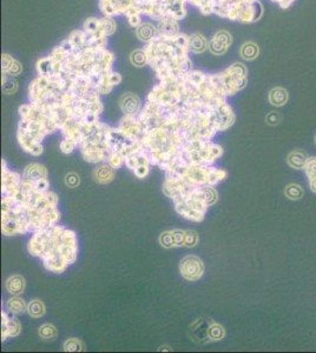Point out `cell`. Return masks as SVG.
<instances>
[{
  "mask_svg": "<svg viewBox=\"0 0 316 353\" xmlns=\"http://www.w3.org/2000/svg\"><path fill=\"white\" fill-rule=\"evenodd\" d=\"M6 311L11 315H21L27 311V304L19 296H12L6 301Z\"/></svg>",
  "mask_w": 316,
  "mask_h": 353,
  "instance_id": "obj_10",
  "label": "cell"
},
{
  "mask_svg": "<svg viewBox=\"0 0 316 353\" xmlns=\"http://www.w3.org/2000/svg\"><path fill=\"white\" fill-rule=\"evenodd\" d=\"M308 160V157L300 151H293L288 155L287 161L293 169L295 170H303L306 166V162Z\"/></svg>",
  "mask_w": 316,
  "mask_h": 353,
  "instance_id": "obj_14",
  "label": "cell"
},
{
  "mask_svg": "<svg viewBox=\"0 0 316 353\" xmlns=\"http://www.w3.org/2000/svg\"><path fill=\"white\" fill-rule=\"evenodd\" d=\"M49 187H50V184H49V180H47V178L36 180V190H37L38 192H41V193L47 192L49 191Z\"/></svg>",
  "mask_w": 316,
  "mask_h": 353,
  "instance_id": "obj_28",
  "label": "cell"
},
{
  "mask_svg": "<svg viewBox=\"0 0 316 353\" xmlns=\"http://www.w3.org/2000/svg\"><path fill=\"white\" fill-rule=\"evenodd\" d=\"M5 286H6L7 292L10 294H12V296H19V294L24 292L26 282H25L24 277L19 276V274H15V276H11L6 280Z\"/></svg>",
  "mask_w": 316,
  "mask_h": 353,
  "instance_id": "obj_9",
  "label": "cell"
},
{
  "mask_svg": "<svg viewBox=\"0 0 316 353\" xmlns=\"http://www.w3.org/2000/svg\"><path fill=\"white\" fill-rule=\"evenodd\" d=\"M26 312L29 313V316L32 317V318H41L46 312L45 305H44L43 301L39 300V299H33V300H31L29 304H27Z\"/></svg>",
  "mask_w": 316,
  "mask_h": 353,
  "instance_id": "obj_15",
  "label": "cell"
},
{
  "mask_svg": "<svg viewBox=\"0 0 316 353\" xmlns=\"http://www.w3.org/2000/svg\"><path fill=\"white\" fill-rule=\"evenodd\" d=\"M315 144H316V136H315Z\"/></svg>",
  "mask_w": 316,
  "mask_h": 353,
  "instance_id": "obj_30",
  "label": "cell"
},
{
  "mask_svg": "<svg viewBox=\"0 0 316 353\" xmlns=\"http://www.w3.org/2000/svg\"><path fill=\"white\" fill-rule=\"evenodd\" d=\"M198 243V235L195 231H186V247H195Z\"/></svg>",
  "mask_w": 316,
  "mask_h": 353,
  "instance_id": "obj_27",
  "label": "cell"
},
{
  "mask_svg": "<svg viewBox=\"0 0 316 353\" xmlns=\"http://www.w3.org/2000/svg\"><path fill=\"white\" fill-rule=\"evenodd\" d=\"M270 116L273 117V119H267L268 122H269L270 124H278L279 120V117L278 116V114H275V112H271Z\"/></svg>",
  "mask_w": 316,
  "mask_h": 353,
  "instance_id": "obj_29",
  "label": "cell"
},
{
  "mask_svg": "<svg viewBox=\"0 0 316 353\" xmlns=\"http://www.w3.org/2000/svg\"><path fill=\"white\" fill-rule=\"evenodd\" d=\"M241 54L244 59L253 60V59H255L257 57V54H259V47H257V45H255L254 43L244 44L242 46Z\"/></svg>",
  "mask_w": 316,
  "mask_h": 353,
  "instance_id": "obj_19",
  "label": "cell"
},
{
  "mask_svg": "<svg viewBox=\"0 0 316 353\" xmlns=\"http://www.w3.org/2000/svg\"><path fill=\"white\" fill-rule=\"evenodd\" d=\"M65 184H66V186L71 187V189H75V187L79 186V184H80L79 176L75 175V173H74V172L69 173V175H66V176H65Z\"/></svg>",
  "mask_w": 316,
  "mask_h": 353,
  "instance_id": "obj_24",
  "label": "cell"
},
{
  "mask_svg": "<svg viewBox=\"0 0 316 353\" xmlns=\"http://www.w3.org/2000/svg\"><path fill=\"white\" fill-rule=\"evenodd\" d=\"M158 240H159V244H161L163 247L172 248V239H171V233H170V231H166V232H163V233H161Z\"/></svg>",
  "mask_w": 316,
  "mask_h": 353,
  "instance_id": "obj_25",
  "label": "cell"
},
{
  "mask_svg": "<svg viewBox=\"0 0 316 353\" xmlns=\"http://www.w3.org/2000/svg\"><path fill=\"white\" fill-rule=\"evenodd\" d=\"M106 162L114 170L121 169L123 165H125V158L119 152H111L110 156L106 159Z\"/></svg>",
  "mask_w": 316,
  "mask_h": 353,
  "instance_id": "obj_20",
  "label": "cell"
},
{
  "mask_svg": "<svg viewBox=\"0 0 316 353\" xmlns=\"http://www.w3.org/2000/svg\"><path fill=\"white\" fill-rule=\"evenodd\" d=\"M225 335V331L220 324L216 323H211L210 327L208 329V337L210 338V340L212 341H217V340H222Z\"/></svg>",
  "mask_w": 316,
  "mask_h": 353,
  "instance_id": "obj_18",
  "label": "cell"
},
{
  "mask_svg": "<svg viewBox=\"0 0 316 353\" xmlns=\"http://www.w3.org/2000/svg\"><path fill=\"white\" fill-rule=\"evenodd\" d=\"M288 98H289V94H288V91L283 88H274L270 91L269 93V102L273 106H276V107H279V106L286 105L288 102Z\"/></svg>",
  "mask_w": 316,
  "mask_h": 353,
  "instance_id": "obj_12",
  "label": "cell"
},
{
  "mask_svg": "<svg viewBox=\"0 0 316 353\" xmlns=\"http://www.w3.org/2000/svg\"><path fill=\"white\" fill-rule=\"evenodd\" d=\"M173 204H175L176 212H177L180 215H182L183 218H186V219L195 221V223H201V221H203L204 217H205V213H204V212L190 209V207L186 206V204L181 203V201H175Z\"/></svg>",
  "mask_w": 316,
  "mask_h": 353,
  "instance_id": "obj_5",
  "label": "cell"
},
{
  "mask_svg": "<svg viewBox=\"0 0 316 353\" xmlns=\"http://www.w3.org/2000/svg\"><path fill=\"white\" fill-rule=\"evenodd\" d=\"M121 107L127 116H137L142 111L138 98L130 93L122 98Z\"/></svg>",
  "mask_w": 316,
  "mask_h": 353,
  "instance_id": "obj_6",
  "label": "cell"
},
{
  "mask_svg": "<svg viewBox=\"0 0 316 353\" xmlns=\"http://www.w3.org/2000/svg\"><path fill=\"white\" fill-rule=\"evenodd\" d=\"M21 332V324L15 315L7 311L1 312V339L2 341L10 337H17Z\"/></svg>",
  "mask_w": 316,
  "mask_h": 353,
  "instance_id": "obj_3",
  "label": "cell"
},
{
  "mask_svg": "<svg viewBox=\"0 0 316 353\" xmlns=\"http://www.w3.org/2000/svg\"><path fill=\"white\" fill-rule=\"evenodd\" d=\"M59 147H60L61 152L65 153V155H70V153L74 152V151L75 150V147H78V144L75 141H74V140L64 138L63 141L60 142Z\"/></svg>",
  "mask_w": 316,
  "mask_h": 353,
  "instance_id": "obj_23",
  "label": "cell"
},
{
  "mask_svg": "<svg viewBox=\"0 0 316 353\" xmlns=\"http://www.w3.org/2000/svg\"><path fill=\"white\" fill-rule=\"evenodd\" d=\"M180 272L184 279L189 282H197L204 273V264L198 257L188 256L180 264Z\"/></svg>",
  "mask_w": 316,
  "mask_h": 353,
  "instance_id": "obj_1",
  "label": "cell"
},
{
  "mask_svg": "<svg viewBox=\"0 0 316 353\" xmlns=\"http://www.w3.org/2000/svg\"><path fill=\"white\" fill-rule=\"evenodd\" d=\"M284 194H286L289 199H292V200H298V199L303 197L304 192L300 185L290 184L288 185L286 190H284Z\"/></svg>",
  "mask_w": 316,
  "mask_h": 353,
  "instance_id": "obj_17",
  "label": "cell"
},
{
  "mask_svg": "<svg viewBox=\"0 0 316 353\" xmlns=\"http://www.w3.org/2000/svg\"><path fill=\"white\" fill-rule=\"evenodd\" d=\"M114 169L110 166L109 164L100 165L93 171V178L97 183L99 184H109L114 179Z\"/></svg>",
  "mask_w": 316,
  "mask_h": 353,
  "instance_id": "obj_8",
  "label": "cell"
},
{
  "mask_svg": "<svg viewBox=\"0 0 316 353\" xmlns=\"http://www.w3.org/2000/svg\"><path fill=\"white\" fill-rule=\"evenodd\" d=\"M39 337L44 340H53L56 337H57L58 332L57 329H56L55 325L52 324H44L39 327Z\"/></svg>",
  "mask_w": 316,
  "mask_h": 353,
  "instance_id": "obj_16",
  "label": "cell"
},
{
  "mask_svg": "<svg viewBox=\"0 0 316 353\" xmlns=\"http://www.w3.org/2000/svg\"><path fill=\"white\" fill-rule=\"evenodd\" d=\"M150 166L151 165H139V166H137L133 169V173H135V176H137L138 179H144L147 178L148 175H149L150 172Z\"/></svg>",
  "mask_w": 316,
  "mask_h": 353,
  "instance_id": "obj_26",
  "label": "cell"
},
{
  "mask_svg": "<svg viewBox=\"0 0 316 353\" xmlns=\"http://www.w3.org/2000/svg\"><path fill=\"white\" fill-rule=\"evenodd\" d=\"M23 180V176L15 171L8 170L5 160L1 161V192L4 195L11 194L16 191Z\"/></svg>",
  "mask_w": 316,
  "mask_h": 353,
  "instance_id": "obj_2",
  "label": "cell"
},
{
  "mask_svg": "<svg viewBox=\"0 0 316 353\" xmlns=\"http://www.w3.org/2000/svg\"><path fill=\"white\" fill-rule=\"evenodd\" d=\"M23 178L31 179V180H39V179L47 178V170L45 166L40 164H30L24 169Z\"/></svg>",
  "mask_w": 316,
  "mask_h": 353,
  "instance_id": "obj_7",
  "label": "cell"
},
{
  "mask_svg": "<svg viewBox=\"0 0 316 353\" xmlns=\"http://www.w3.org/2000/svg\"><path fill=\"white\" fill-rule=\"evenodd\" d=\"M303 170L306 172L307 178H308L310 190L316 193V157H310V158H308Z\"/></svg>",
  "mask_w": 316,
  "mask_h": 353,
  "instance_id": "obj_13",
  "label": "cell"
},
{
  "mask_svg": "<svg viewBox=\"0 0 316 353\" xmlns=\"http://www.w3.org/2000/svg\"><path fill=\"white\" fill-rule=\"evenodd\" d=\"M63 349L65 352H78V351H83L84 345L79 339L70 338L64 343Z\"/></svg>",
  "mask_w": 316,
  "mask_h": 353,
  "instance_id": "obj_21",
  "label": "cell"
},
{
  "mask_svg": "<svg viewBox=\"0 0 316 353\" xmlns=\"http://www.w3.org/2000/svg\"><path fill=\"white\" fill-rule=\"evenodd\" d=\"M170 233H171L172 247H181V246H186V231L173 229V231H170Z\"/></svg>",
  "mask_w": 316,
  "mask_h": 353,
  "instance_id": "obj_22",
  "label": "cell"
},
{
  "mask_svg": "<svg viewBox=\"0 0 316 353\" xmlns=\"http://www.w3.org/2000/svg\"><path fill=\"white\" fill-rule=\"evenodd\" d=\"M139 165H151L150 157L144 150L139 151V152L136 153V155L128 157V158L125 159V166H127L128 169L133 170L135 167L139 166Z\"/></svg>",
  "mask_w": 316,
  "mask_h": 353,
  "instance_id": "obj_11",
  "label": "cell"
},
{
  "mask_svg": "<svg viewBox=\"0 0 316 353\" xmlns=\"http://www.w3.org/2000/svg\"><path fill=\"white\" fill-rule=\"evenodd\" d=\"M192 194L195 197L204 201L209 207L214 205L215 203L219 199V193H217L216 190L214 189V186H208V185H204V186H197L192 191Z\"/></svg>",
  "mask_w": 316,
  "mask_h": 353,
  "instance_id": "obj_4",
  "label": "cell"
}]
</instances>
